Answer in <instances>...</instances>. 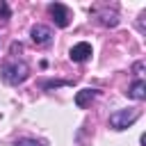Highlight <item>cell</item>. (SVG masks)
<instances>
[{
	"label": "cell",
	"instance_id": "cell-1",
	"mask_svg": "<svg viewBox=\"0 0 146 146\" xmlns=\"http://www.w3.org/2000/svg\"><path fill=\"white\" fill-rule=\"evenodd\" d=\"M0 78L7 82V84H23L27 78H30V66L23 62V59H9L2 64L0 68Z\"/></svg>",
	"mask_w": 146,
	"mask_h": 146
},
{
	"label": "cell",
	"instance_id": "cell-2",
	"mask_svg": "<svg viewBox=\"0 0 146 146\" xmlns=\"http://www.w3.org/2000/svg\"><path fill=\"white\" fill-rule=\"evenodd\" d=\"M137 119H139V110H135V107L116 110V112L110 114V128H112V130H125V128H130Z\"/></svg>",
	"mask_w": 146,
	"mask_h": 146
},
{
	"label": "cell",
	"instance_id": "cell-3",
	"mask_svg": "<svg viewBox=\"0 0 146 146\" xmlns=\"http://www.w3.org/2000/svg\"><path fill=\"white\" fill-rule=\"evenodd\" d=\"M48 14L52 16V21H55L57 27H68V23H71V9H68L66 5H62V2H50V5H48Z\"/></svg>",
	"mask_w": 146,
	"mask_h": 146
},
{
	"label": "cell",
	"instance_id": "cell-4",
	"mask_svg": "<svg viewBox=\"0 0 146 146\" xmlns=\"http://www.w3.org/2000/svg\"><path fill=\"white\" fill-rule=\"evenodd\" d=\"M30 36H32V41H34L36 46H46V43H50V39H52V30H50L48 25L36 23V25L30 27Z\"/></svg>",
	"mask_w": 146,
	"mask_h": 146
},
{
	"label": "cell",
	"instance_id": "cell-5",
	"mask_svg": "<svg viewBox=\"0 0 146 146\" xmlns=\"http://www.w3.org/2000/svg\"><path fill=\"white\" fill-rule=\"evenodd\" d=\"M91 55H94V50H91V43H87V41H80V43H75V46L71 48V52H68L71 62H78V64L87 62Z\"/></svg>",
	"mask_w": 146,
	"mask_h": 146
},
{
	"label": "cell",
	"instance_id": "cell-6",
	"mask_svg": "<svg viewBox=\"0 0 146 146\" xmlns=\"http://www.w3.org/2000/svg\"><path fill=\"white\" fill-rule=\"evenodd\" d=\"M132 100H144L146 98V82L144 80H135L130 87H128V91H125Z\"/></svg>",
	"mask_w": 146,
	"mask_h": 146
},
{
	"label": "cell",
	"instance_id": "cell-7",
	"mask_svg": "<svg viewBox=\"0 0 146 146\" xmlns=\"http://www.w3.org/2000/svg\"><path fill=\"white\" fill-rule=\"evenodd\" d=\"M96 96H98V89H80L75 94V105L78 107H87Z\"/></svg>",
	"mask_w": 146,
	"mask_h": 146
},
{
	"label": "cell",
	"instance_id": "cell-8",
	"mask_svg": "<svg viewBox=\"0 0 146 146\" xmlns=\"http://www.w3.org/2000/svg\"><path fill=\"white\" fill-rule=\"evenodd\" d=\"M14 146H43V144L39 139H34V137H21V139L14 141Z\"/></svg>",
	"mask_w": 146,
	"mask_h": 146
},
{
	"label": "cell",
	"instance_id": "cell-9",
	"mask_svg": "<svg viewBox=\"0 0 146 146\" xmlns=\"http://www.w3.org/2000/svg\"><path fill=\"white\" fill-rule=\"evenodd\" d=\"M9 18H11V9H9V5H7L5 0H0V21L7 23Z\"/></svg>",
	"mask_w": 146,
	"mask_h": 146
},
{
	"label": "cell",
	"instance_id": "cell-10",
	"mask_svg": "<svg viewBox=\"0 0 146 146\" xmlns=\"http://www.w3.org/2000/svg\"><path fill=\"white\" fill-rule=\"evenodd\" d=\"M64 84H71L68 80H50V82H43L41 87L43 89H52V87H64Z\"/></svg>",
	"mask_w": 146,
	"mask_h": 146
}]
</instances>
